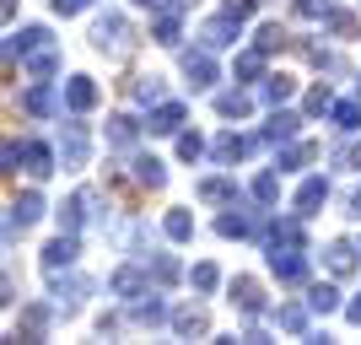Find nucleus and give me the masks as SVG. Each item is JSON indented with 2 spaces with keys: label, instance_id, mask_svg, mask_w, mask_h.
Listing matches in <instances>:
<instances>
[{
  "label": "nucleus",
  "instance_id": "obj_53",
  "mask_svg": "<svg viewBox=\"0 0 361 345\" xmlns=\"http://www.w3.org/2000/svg\"><path fill=\"white\" fill-rule=\"evenodd\" d=\"M356 92H361V81H356Z\"/></svg>",
  "mask_w": 361,
  "mask_h": 345
},
{
  "label": "nucleus",
  "instance_id": "obj_12",
  "mask_svg": "<svg viewBox=\"0 0 361 345\" xmlns=\"http://www.w3.org/2000/svg\"><path fill=\"white\" fill-rule=\"evenodd\" d=\"M65 108H71V114L97 108V81H92V75H71V81H65Z\"/></svg>",
  "mask_w": 361,
  "mask_h": 345
},
{
  "label": "nucleus",
  "instance_id": "obj_6",
  "mask_svg": "<svg viewBox=\"0 0 361 345\" xmlns=\"http://www.w3.org/2000/svg\"><path fill=\"white\" fill-rule=\"evenodd\" d=\"M44 216V195L38 189H27V195H16L11 200V216H6V238H16V232H27L32 222Z\"/></svg>",
  "mask_w": 361,
  "mask_h": 345
},
{
  "label": "nucleus",
  "instance_id": "obj_41",
  "mask_svg": "<svg viewBox=\"0 0 361 345\" xmlns=\"http://www.w3.org/2000/svg\"><path fill=\"white\" fill-rule=\"evenodd\" d=\"M307 114H313V119H318V114H334V92L313 87V92H307Z\"/></svg>",
  "mask_w": 361,
  "mask_h": 345
},
{
  "label": "nucleus",
  "instance_id": "obj_26",
  "mask_svg": "<svg viewBox=\"0 0 361 345\" xmlns=\"http://www.w3.org/2000/svg\"><path fill=\"white\" fill-rule=\"evenodd\" d=\"M195 195L211 200V205H238V183H232V178H205Z\"/></svg>",
  "mask_w": 361,
  "mask_h": 345
},
{
  "label": "nucleus",
  "instance_id": "obj_49",
  "mask_svg": "<svg viewBox=\"0 0 361 345\" xmlns=\"http://www.w3.org/2000/svg\"><path fill=\"white\" fill-rule=\"evenodd\" d=\"M345 216H361V189H350V200H345Z\"/></svg>",
  "mask_w": 361,
  "mask_h": 345
},
{
  "label": "nucleus",
  "instance_id": "obj_4",
  "mask_svg": "<svg viewBox=\"0 0 361 345\" xmlns=\"http://www.w3.org/2000/svg\"><path fill=\"white\" fill-rule=\"evenodd\" d=\"M97 205H103V195H97V189H75V195L60 205V226H65V232L92 226V222H97Z\"/></svg>",
  "mask_w": 361,
  "mask_h": 345
},
{
  "label": "nucleus",
  "instance_id": "obj_9",
  "mask_svg": "<svg viewBox=\"0 0 361 345\" xmlns=\"http://www.w3.org/2000/svg\"><path fill=\"white\" fill-rule=\"evenodd\" d=\"M216 75H221V71H216L211 49H195V54H183V81H189L195 92H205V87L216 81Z\"/></svg>",
  "mask_w": 361,
  "mask_h": 345
},
{
  "label": "nucleus",
  "instance_id": "obj_47",
  "mask_svg": "<svg viewBox=\"0 0 361 345\" xmlns=\"http://www.w3.org/2000/svg\"><path fill=\"white\" fill-rule=\"evenodd\" d=\"M49 6H54V11H60V16H75V11H87L92 0H49Z\"/></svg>",
  "mask_w": 361,
  "mask_h": 345
},
{
  "label": "nucleus",
  "instance_id": "obj_29",
  "mask_svg": "<svg viewBox=\"0 0 361 345\" xmlns=\"http://www.w3.org/2000/svg\"><path fill=\"white\" fill-rule=\"evenodd\" d=\"M313 157H318V146H313V140H302V146H286V151H281V157H275V167H281V173H291V167H307Z\"/></svg>",
  "mask_w": 361,
  "mask_h": 345
},
{
  "label": "nucleus",
  "instance_id": "obj_34",
  "mask_svg": "<svg viewBox=\"0 0 361 345\" xmlns=\"http://www.w3.org/2000/svg\"><path fill=\"white\" fill-rule=\"evenodd\" d=\"M178 16H183V11H162V16H157V32H151V38H157L162 49L178 44Z\"/></svg>",
  "mask_w": 361,
  "mask_h": 345
},
{
  "label": "nucleus",
  "instance_id": "obj_33",
  "mask_svg": "<svg viewBox=\"0 0 361 345\" xmlns=\"http://www.w3.org/2000/svg\"><path fill=\"white\" fill-rule=\"evenodd\" d=\"M334 124H340V130H361V92L345 97V103H334Z\"/></svg>",
  "mask_w": 361,
  "mask_h": 345
},
{
  "label": "nucleus",
  "instance_id": "obj_51",
  "mask_svg": "<svg viewBox=\"0 0 361 345\" xmlns=\"http://www.w3.org/2000/svg\"><path fill=\"white\" fill-rule=\"evenodd\" d=\"M0 16H6V22H11V16H16V0H0Z\"/></svg>",
  "mask_w": 361,
  "mask_h": 345
},
{
  "label": "nucleus",
  "instance_id": "obj_23",
  "mask_svg": "<svg viewBox=\"0 0 361 345\" xmlns=\"http://www.w3.org/2000/svg\"><path fill=\"white\" fill-rule=\"evenodd\" d=\"M22 108H27V114H54V108H65V103L54 97V87H49V81H32L27 97H22Z\"/></svg>",
  "mask_w": 361,
  "mask_h": 345
},
{
  "label": "nucleus",
  "instance_id": "obj_45",
  "mask_svg": "<svg viewBox=\"0 0 361 345\" xmlns=\"http://www.w3.org/2000/svg\"><path fill=\"white\" fill-rule=\"evenodd\" d=\"M297 16H329V0H297Z\"/></svg>",
  "mask_w": 361,
  "mask_h": 345
},
{
  "label": "nucleus",
  "instance_id": "obj_11",
  "mask_svg": "<svg viewBox=\"0 0 361 345\" xmlns=\"http://www.w3.org/2000/svg\"><path fill=\"white\" fill-rule=\"evenodd\" d=\"M75 254H81V243H75V232H60V238L44 248V270L54 275V270H71L75 265Z\"/></svg>",
  "mask_w": 361,
  "mask_h": 345
},
{
  "label": "nucleus",
  "instance_id": "obj_14",
  "mask_svg": "<svg viewBox=\"0 0 361 345\" xmlns=\"http://www.w3.org/2000/svg\"><path fill=\"white\" fill-rule=\"evenodd\" d=\"M259 140L254 135H238V130H226V135H216V162H243V157H248V151H254Z\"/></svg>",
  "mask_w": 361,
  "mask_h": 345
},
{
  "label": "nucleus",
  "instance_id": "obj_44",
  "mask_svg": "<svg viewBox=\"0 0 361 345\" xmlns=\"http://www.w3.org/2000/svg\"><path fill=\"white\" fill-rule=\"evenodd\" d=\"M200 151H205V140H200V135H178V157H183V162H195Z\"/></svg>",
  "mask_w": 361,
  "mask_h": 345
},
{
  "label": "nucleus",
  "instance_id": "obj_35",
  "mask_svg": "<svg viewBox=\"0 0 361 345\" xmlns=\"http://www.w3.org/2000/svg\"><path fill=\"white\" fill-rule=\"evenodd\" d=\"M254 49H264V54H275V49H286V32H281V22H264V28L254 32Z\"/></svg>",
  "mask_w": 361,
  "mask_h": 345
},
{
  "label": "nucleus",
  "instance_id": "obj_16",
  "mask_svg": "<svg viewBox=\"0 0 361 345\" xmlns=\"http://www.w3.org/2000/svg\"><path fill=\"white\" fill-rule=\"evenodd\" d=\"M356 254H361L356 243H345V238H334L329 248H324V265H329V275H350V270H356Z\"/></svg>",
  "mask_w": 361,
  "mask_h": 345
},
{
  "label": "nucleus",
  "instance_id": "obj_13",
  "mask_svg": "<svg viewBox=\"0 0 361 345\" xmlns=\"http://www.w3.org/2000/svg\"><path fill=\"white\" fill-rule=\"evenodd\" d=\"M151 135H178L183 130V103H157L151 108V119H146Z\"/></svg>",
  "mask_w": 361,
  "mask_h": 345
},
{
  "label": "nucleus",
  "instance_id": "obj_38",
  "mask_svg": "<svg viewBox=\"0 0 361 345\" xmlns=\"http://www.w3.org/2000/svg\"><path fill=\"white\" fill-rule=\"evenodd\" d=\"M232 71H238V81H254V75L264 71V49H248V54H238V65H232Z\"/></svg>",
  "mask_w": 361,
  "mask_h": 345
},
{
  "label": "nucleus",
  "instance_id": "obj_8",
  "mask_svg": "<svg viewBox=\"0 0 361 345\" xmlns=\"http://www.w3.org/2000/svg\"><path fill=\"white\" fill-rule=\"evenodd\" d=\"M87 151H92L87 124H65V130H60V162L65 167H87Z\"/></svg>",
  "mask_w": 361,
  "mask_h": 345
},
{
  "label": "nucleus",
  "instance_id": "obj_27",
  "mask_svg": "<svg viewBox=\"0 0 361 345\" xmlns=\"http://www.w3.org/2000/svg\"><path fill=\"white\" fill-rule=\"evenodd\" d=\"M324 200H329V178H307V183L297 189V210H302V216H313Z\"/></svg>",
  "mask_w": 361,
  "mask_h": 345
},
{
  "label": "nucleus",
  "instance_id": "obj_48",
  "mask_svg": "<svg viewBox=\"0 0 361 345\" xmlns=\"http://www.w3.org/2000/svg\"><path fill=\"white\" fill-rule=\"evenodd\" d=\"M254 6H259V0H226V11H232V16H243V22L254 16Z\"/></svg>",
  "mask_w": 361,
  "mask_h": 345
},
{
  "label": "nucleus",
  "instance_id": "obj_17",
  "mask_svg": "<svg viewBox=\"0 0 361 345\" xmlns=\"http://www.w3.org/2000/svg\"><path fill=\"white\" fill-rule=\"evenodd\" d=\"M270 248H302V210L297 216H286V222H270Z\"/></svg>",
  "mask_w": 361,
  "mask_h": 345
},
{
  "label": "nucleus",
  "instance_id": "obj_31",
  "mask_svg": "<svg viewBox=\"0 0 361 345\" xmlns=\"http://www.w3.org/2000/svg\"><path fill=\"white\" fill-rule=\"evenodd\" d=\"M291 92H297V81H291V75H264V87H259V97H264V103H286Z\"/></svg>",
  "mask_w": 361,
  "mask_h": 345
},
{
  "label": "nucleus",
  "instance_id": "obj_46",
  "mask_svg": "<svg viewBox=\"0 0 361 345\" xmlns=\"http://www.w3.org/2000/svg\"><path fill=\"white\" fill-rule=\"evenodd\" d=\"M334 162H345V167H356V173H361V140H356V146H345V151H334Z\"/></svg>",
  "mask_w": 361,
  "mask_h": 345
},
{
  "label": "nucleus",
  "instance_id": "obj_21",
  "mask_svg": "<svg viewBox=\"0 0 361 345\" xmlns=\"http://www.w3.org/2000/svg\"><path fill=\"white\" fill-rule=\"evenodd\" d=\"M130 318H135V324H146V329H157V324H167V302L162 297H135V308H130Z\"/></svg>",
  "mask_w": 361,
  "mask_h": 345
},
{
  "label": "nucleus",
  "instance_id": "obj_7",
  "mask_svg": "<svg viewBox=\"0 0 361 345\" xmlns=\"http://www.w3.org/2000/svg\"><path fill=\"white\" fill-rule=\"evenodd\" d=\"M200 38H205V49H232V44L243 38V16H232V11L211 16V22L200 28Z\"/></svg>",
  "mask_w": 361,
  "mask_h": 345
},
{
  "label": "nucleus",
  "instance_id": "obj_24",
  "mask_svg": "<svg viewBox=\"0 0 361 345\" xmlns=\"http://www.w3.org/2000/svg\"><path fill=\"white\" fill-rule=\"evenodd\" d=\"M114 297H146V275L135 270V265H124V270H114Z\"/></svg>",
  "mask_w": 361,
  "mask_h": 345
},
{
  "label": "nucleus",
  "instance_id": "obj_1",
  "mask_svg": "<svg viewBox=\"0 0 361 345\" xmlns=\"http://www.w3.org/2000/svg\"><path fill=\"white\" fill-rule=\"evenodd\" d=\"M11 38H16V49H22V60H27L32 81H54L60 49H54V38H49V28H22V32H11Z\"/></svg>",
  "mask_w": 361,
  "mask_h": 345
},
{
  "label": "nucleus",
  "instance_id": "obj_42",
  "mask_svg": "<svg viewBox=\"0 0 361 345\" xmlns=\"http://www.w3.org/2000/svg\"><path fill=\"white\" fill-rule=\"evenodd\" d=\"M189 281H195V291H216V281H221V275H216V265H195V270H189Z\"/></svg>",
  "mask_w": 361,
  "mask_h": 345
},
{
  "label": "nucleus",
  "instance_id": "obj_22",
  "mask_svg": "<svg viewBox=\"0 0 361 345\" xmlns=\"http://www.w3.org/2000/svg\"><path fill=\"white\" fill-rule=\"evenodd\" d=\"M140 140V124L130 119V114H114V119H108V146H119V151H130Z\"/></svg>",
  "mask_w": 361,
  "mask_h": 345
},
{
  "label": "nucleus",
  "instance_id": "obj_36",
  "mask_svg": "<svg viewBox=\"0 0 361 345\" xmlns=\"http://www.w3.org/2000/svg\"><path fill=\"white\" fill-rule=\"evenodd\" d=\"M275 195H281V173L270 167V173H259V178H254V200H259V205H275Z\"/></svg>",
  "mask_w": 361,
  "mask_h": 345
},
{
  "label": "nucleus",
  "instance_id": "obj_3",
  "mask_svg": "<svg viewBox=\"0 0 361 345\" xmlns=\"http://www.w3.org/2000/svg\"><path fill=\"white\" fill-rule=\"evenodd\" d=\"M16 162L27 167V178H49L54 173V151L44 140H6V173H16Z\"/></svg>",
  "mask_w": 361,
  "mask_h": 345
},
{
  "label": "nucleus",
  "instance_id": "obj_43",
  "mask_svg": "<svg viewBox=\"0 0 361 345\" xmlns=\"http://www.w3.org/2000/svg\"><path fill=\"white\" fill-rule=\"evenodd\" d=\"M324 22H329V32H356V16L350 11H329Z\"/></svg>",
  "mask_w": 361,
  "mask_h": 345
},
{
  "label": "nucleus",
  "instance_id": "obj_28",
  "mask_svg": "<svg viewBox=\"0 0 361 345\" xmlns=\"http://www.w3.org/2000/svg\"><path fill=\"white\" fill-rule=\"evenodd\" d=\"M135 183H140V189H162V183H167V167L157 162V157H135Z\"/></svg>",
  "mask_w": 361,
  "mask_h": 345
},
{
  "label": "nucleus",
  "instance_id": "obj_50",
  "mask_svg": "<svg viewBox=\"0 0 361 345\" xmlns=\"http://www.w3.org/2000/svg\"><path fill=\"white\" fill-rule=\"evenodd\" d=\"M345 318H350V324H361V297H356V302L345 308Z\"/></svg>",
  "mask_w": 361,
  "mask_h": 345
},
{
  "label": "nucleus",
  "instance_id": "obj_18",
  "mask_svg": "<svg viewBox=\"0 0 361 345\" xmlns=\"http://www.w3.org/2000/svg\"><path fill=\"white\" fill-rule=\"evenodd\" d=\"M173 329H178L183 340H195V334H211V318H205V308H195V302H189V308H178V313H173Z\"/></svg>",
  "mask_w": 361,
  "mask_h": 345
},
{
  "label": "nucleus",
  "instance_id": "obj_32",
  "mask_svg": "<svg viewBox=\"0 0 361 345\" xmlns=\"http://www.w3.org/2000/svg\"><path fill=\"white\" fill-rule=\"evenodd\" d=\"M297 114H275V119L270 124H264V135H259V140H291V135H297Z\"/></svg>",
  "mask_w": 361,
  "mask_h": 345
},
{
  "label": "nucleus",
  "instance_id": "obj_10",
  "mask_svg": "<svg viewBox=\"0 0 361 345\" xmlns=\"http://www.w3.org/2000/svg\"><path fill=\"white\" fill-rule=\"evenodd\" d=\"M232 308L248 313V318H259L264 313V286H259L254 275H238V281H232Z\"/></svg>",
  "mask_w": 361,
  "mask_h": 345
},
{
  "label": "nucleus",
  "instance_id": "obj_30",
  "mask_svg": "<svg viewBox=\"0 0 361 345\" xmlns=\"http://www.w3.org/2000/svg\"><path fill=\"white\" fill-rule=\"evenodd\" d=\"M162 232H167L173 243H189V238H195V216H189V210H167Z\"/></svg>",
  "mask_w": 361,
  "mask_h": 345
},
{
  "label": "nucleus",
  "instance_id": "obj_25",
  "mask_svg": "<svg viewBox=\"0 0 361 345\" xmlns=\"http://www.w3.org/2000/svg\"><path fill=\"white\" fill-rule=\"evenodd\" d=\"M307 313H313V308H302V302H281V308H275V324L286 334H307Z\"/></svg>",
  "mask_w": 361,
  "mask_h": 345
},
{
  "label": "nucleus",
  "instance_id": "obj_20",
  "mask_svg": "<svg viewBox=\"0 0 361 345\" xmlns=\"http://www.w3.org/2000/svg\"><path fill=\"white\" fill-rule=\"evenodd\" d=\"M216 114H221V119H248V114H254V92H221V97H216Z\"/></svg>",
  "mask_w": 361,
  "mask_h": 345
},
{
  "label": "nucleus",
  "instance_id": "obj_40",
  "mask_svg": "<svg viewBox=\"0 0 361 345\" xmlns=\"http://www.w3.org/2000/svg\"><path fill=\"white\" fill-rule=\"evenodd\" d=\"M130 92H135L140 103H162V97H167V92H162V81H157V75H140V81H135V87H130Z\"/></svg>",
  "mask_w": 361,
  "mask_h": 345
},
{
  "label": "nucleus",
  "instance_id": "obj_39",
  "mask_svg": "<svg viewBox=\"0 0 361 345\" xmlns=\"http://www.w3.org/2000/svg\"><path fill=\"white\" fill-rule=\"evenodd\" d=\"M151 275H157L162 286H173L183 270H178V259H173V254H157V259H151Z\"/></svg>",
  "mask_w": 361,
  "mask_h": 345
},
{
  "label": "nucleus",
  "instance_id": "obj_52",
  "mask_svg": "<svg viewBox=\"0 0 361 345\" xmlns=\"http://www.w3.org/2000/svg\"><path fill=\"white\" fill-rule=\"evenodd\" d=\"M135 6H146V11H162V6H167V0H135Z\"/></svg>",
  "mask_w": 361,
  "mask_h": 345
},
{
  "label": "nucleus",
  "instance_id": "obj_15",
  "mask_svg": "<svg viewBox=\"0 0 361 345\" xmlns=\"http://www.w3.org/2000/svg\"><path fill=\"white\" fill-rule=\"evenodd\" d=\"M16 334H22V340H44V334H49V308H44V302H27V308H22Z\"/></svg>",
  "mask_w": 361,
  "mask_h": 345
},
{
  "label": "nucleus",
  "instance_id": "obj_37",
  "mask_svg": "<svg viewBox=\"0 0 361 345\" xmlns=\"http://www.w3.org/2000/svg\"><path fill=\"white\" fill-rule=\"evenodd\" d=\"M307 308H313V313H334V308H340V291H334V286H313V291H307Z\"/></svg>",
  "mask_w": 361,
  "mask_h": 345
},
{
  "label": "nucleus",
  "instance_id": "obj_5",
  "mask_svg": "<svg viewBox=\"0 0 361 345\" xmlns=\"http://www.w3.org/2000/svg\"><path fill=\"white\" fill-rule=\"evenodd\" d=\"M270 275L281 286H302L307 281V254L302 248H270Z\"/></svg>",
  "mask_w": 361,
  "mask_h": 345
},
{
  "label": "nucleus",
  "instance_id": "obj_2",
  "mask_svg": "<svg viewBox=\"0 0 361 345\" xmlns=\"http://www.w3.org/2000/svg\"><path fill=\"white\" fill-rule=\"evenodd\" d=\"M92 49H97V54H108V60H124V54L135 49V28H130L119 11L97 16V22H92Z\"/></svg>",
  "mask_w": 361,
  "mask_h": 345
},
{
  "label": "nucleus",
  "instance_id": "obj_19",
  "mask_svg": "<svg viewBox=\"0 0 361 345\" xmlns=\"http://www.w3.org/2000/svg\"><path fill=\"white\" fill-rule=\"evenodd\" d=\"M49 281H54V297H60V308H75V302H81V297L92 291V281H87V275H71V281H65V275L54 270Z\"/></svg>",
  "mask_w": 361,
  "mask_h": 345
}]
</instances>
